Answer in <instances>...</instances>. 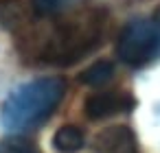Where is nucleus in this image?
<instances>
[{
	"instance_id": "obj_1",
	"label": "nucleus",
	"mask_w": 160,
	"mask_h": 153,
	"mask_svg": "<svg viewBox=\"0 0 160 153\" xmlns=\"http://www.w3.org/2000/svg\"><path fill=\"white\" fill-rule=\"evenodd\" d=\"M64 94L66 81L59 77H42L20 85L9 94V98L2 105V112H0L2 127L13 133L38 127L53 114Z\"/></svg>"
},
{
	"instance_id": "obj_2",
	"label": "nucleus",
	"mask_w": 160,
	"mask_h": 153,
	"mask_svg": "<svg viewBox=\"0 0 160 153\" xmlns=\"http://www.w3.org/2000/svg\"><path fill=\"white\" fill-rule=\"evenodd\" d=\"M116 55L127 66H142L158 55L153 22L147 18H136L127 22L116 42Z\"/></svg>"
},
{
	"instance_id": "obj_3",
	"label": "nucleus",
	"mask_w": 160,
	"mask_h": 153,
	"mask_svg": "<svg viewBox=\"0 0 160 153\" xmlns=\"http://www.w3.org/2000/svg\"><path fill=\"white\" fill-rule=\"evenodd\" d=\"M92 153H136V138L123 125L108 127L94 138Z\"/></svg>"
},
{
	"instance_id": "obj_4",
	"label": "nucleus",
	"mask_w": 160,
	"mask_h": 153,
	"mask_svg": "<svg viewBox=\"0 0 160 153\" xmlns=\"http://www.w3.org/2000/svg\"><path fill=\"white\" fill-rule=\"evenodd\" d=\"M132 107V98L123 92H97L86 101V114L88 118H108L118 112H125Z\"/></svg>"
},
{
	"instance_id": "obj_5",
	"label": "nucleus",
	"mask_w": 160,
	"mask_h": 153,
	"mask_svg": "<svg viewBox=\"0 0 160 153\" xmlns=\"http://www.w3.org/2000/svg\"><path fill=\"white\" fill-rule=\"evenodd\" d=\"M86 144V136L79 127L75 125H66V127H59L53 136V146L59 151V153H77L81 151Z\"/></svg>"
},
{
	"instance_id": "obj_6",
	"label": "nucleus",
	"mask_w": 160,
	"mask_h": 153,
	"mask_svg": "<svg viewBox=\"0 0 160 153\" xmlns=\"http://www.w3.org/2000/svg\"><path fill=\"white\" fill-rule=\"evenodd\" d=\"M112 74H114V68H112L110 61H97V64H92L90 68L83 70L81 81H83L86 85H94V88H99V85L108 83V81L112 79Z\"/></svg>"
},
{
	"instance_id": "obj_7",
	"label": "nucleus",
	"mask_w": 160,
	"mask_h": 153,
	"mask_svg": "<svg viewBox=\"0 0 160 153\" xmlns=\"http://www.w3.org/2000/svg\"><path fill=\"white\" fill-rule=\"evenodd\" d=\"M68 5V0H31V7L40 18H53L62 13Z\"/></svg>"
},
{
	"instance_id": "obj_8",
	"label": "nucleus",
	"mask_w": 160,
	"mask_h": 153,
	"mask_svg": "<svg viewBox=\"0 0 160 153\" xmlns=\"http://www.w3.org/2000/svg\"><path fill=\"white\" fill-rule=\"evenodd\" d=\"M0 153H38V151L27 142H13V144H7Z\"/></svg>"
},
{
	"instance_id": "obj_9",
	"label": "nucleus",
	"mask_w": 160,
	"mask_h": 153,
	"mask_svg": "<svg viewBox=\"0 0 160 153\" xmlns=\"http://www.w3.org/2000/svg\"><path fill=\"white\" fill-rule=\"evenodd\" d=\"M151 22H153V31H156V48H158V55H160V9L156 11Z\"/></svg>"
}]
</instances>
